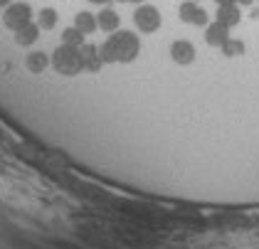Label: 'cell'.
Segmentation results:
<instances>
[{"instance_id": "11", "label": "cell", "mask_w": 259, "mask_h": 249, "mask_svg": "<svg viewBox=\"0 0 259 249\" xmlns=\"http://www.w3.org/2000/svg\"><path fill=\"white\" fill-rule=\"evenodd\" d=\"M218 20L222 25H227V27H235V25H239V20H242V10H239L235 3H232V5H220Z\"/></svg>"}, {"instance_id": "21", "label": "cell", "mask_w": 259, "mask_h": 249, "mask_svg": "<svg viewBox=\"0 0 259 249\" xmlns=\"http://www.w3.org/2000/svg\"><path fill=\"white\" fill-rule=\"evenodd\" d=\"M121 3H143V0H121Z\"/></svg>"}, {"instance_id": "15", "label": "cell", "mask_w": 259, "mask_h": 249, "mask_svg": "<svg viewBox=\"0 0 259 249\" xmlns=\"http://www.w3.org/2000/svg\"><path fill=\"white\" fill-rule=\"evenodd\" d=\"M60 37H62V45H74V47H81V45H84V32L77 30V27H67Z\"/></svg>"}, {"instance_id": "17", "label": "cell", "mask_w": 259, "mask_h": 249, "mask_svg": "<svg viewBox=\"0 0 259 249\" xmlns=\"http://www.w3.org/2000/svg\"><path fill=\"white\" fill-rule=\"evenodd\" d=\"M239 5H244V8H249V5H252V3H254V0H237Z\"/></svg>"}, {"instance_id": "14", "label": "cell", "mask_w": 259, "mask_h": 249, "mask_svg": "<svg viewBox=\"0 0 259 249\" xmlns=\"http://www.w3.org/2000/svg\"><path fill=\"white\" fill-rule=\"evenodd\" d=\"M57 20L60 18H57V13H55L52 8H42L40 13H37V22H35V25H37L40 30H55Z\"/></svg>"}, {"instance_id": "12", "label": "cell", "mask_w": 259, "mask_h": 249, "mask_svg": "<svg viewBox=\"0 0 259 249\" xmlns=\"http://www.w3.org/2000/svg\"><path fill=\"white\" fill-rule=\"evenodd\" d=\"M97 22H99V27L104 32H114V30H119V15H116V10H111V8H106V10H101L99 15H97Z\"/></svg>"}, {"instance_id": "4", "label": "cell", "mask_w": 259, "mask_h": 249, "mask_svg": "<svg viewBox=\"0 0 259 249\" xmlns=\"http://www.w3.org/2000/svg\"><path fill=\"white\" fill-rule=\"evenodd\" d=\"M134 25L139 27L141 32H156L160 27V13L158 8H153V5H141L136 8V13H134Z\"/></svg>"}, {"instance_id": "16", "label": "cell", "mask_w": 259, "mask_h": 249, "mask_svg": "<svg viewBox=\"0 0 259 249\" xmlns=\"http://www.w3.org/2000/svg\"><path fill=\"white\" fill-rule=\"evenodd\" d=\"M220 50H222V55H225V57H239V55H244V42H242V39L230 37L222 47H220Z\"/></svg>"}, {"instance_id": "8", "label": "cell", "mask_w": 259, "mask_h": 249, "mask_svg": "<svg viewBox=\"0 0 259 249\" xmlns=\"http://www.w3.org/2000/svg\"><path fill=\"white\" fill-rule=\"evenodd\" d=\"M81 55H84V69H87L89 74H99L101 67H104L99 47H97V45H81Z\"/></svg>"}, {"instance_id": "3", "label": "cell", "mask_w": 259, "mask_h": 249, "mask_svg": "<svg viewBox=\"0 0 259 249\" xmlns=\"http://www.w3.org/2000/svg\"><path fill=\"white\" fill-rule=\"evenodd\" d=\"M32 5L25 3V0H15L10 3L8 8H3V25L10 30V32H18L20 27L32 22Z\"/></svg>"}, {"instance_id": "22", "label": "cell", "mask_w": 259, "mask_h": 249, "mask_svg": "<svg viewBox=\"0 0 259 249\" xmlns=\"http://www.w3.org/2000/svg\"><path fill=\"white\" fill-rule=\"evenodd\" d=\"M195 3H198V0H195Z\"/></svg>"}, {"instance_id": "9", "label": "cell", "mask_w": 259, "mask_h": 249, "mask_svg": "<svg viewBox=\"0 0 259 249\" xmlns=\"http://www.w3.org/2000/svg\"><path fill=\"white\" fill-rule=\"evenodd\" d=\"M40 27L35 25V22H30V25H25V27H20L18 32H13V39H15V45L18 47H32L37 39H40Z\"/></svg>"}, {"instance_id": "2", "label": "cell", "mask_w": 259, "mask_h": 249, "mask_svg": "<svg viewBox=\"0 0 259 249\" xmlns=\"http://www.w3.org/2000/svg\"><path fill=\"white\" fill-rule=\"evenodd\" d=\"M50 64L62 77H77V74H81V69H84L81 47H74V45H60V47H55V52L50 57Z\"/></svg>"}, {"instance_id": "18", "label": "cell", "mask_w": 259, "mask_h": 249, "mask_svg": "<svg viewBox=\"0 0 259 249\" xmlns=\"http://www.w3.org/2000/svg\"><path fill=\"white\" fill-rule=\"evenodd\" d=\"M87 3H94V5H106L109 0H87Z\"/></svg>"}, {"instance_id": "19", "label": "cell", "mask_w": 259, "mask_h": 249, "mask_svg": "<svg viewBox=\"0 0 259 249\" xmlns=\"http://www.w3.org/2000/svg\"><path fill=\"white\" fill-rule=\"evenodd\" d=\"M232 3H237V0H218V5H232Z\"/></svg>"}, {"instance_id": "10", "label": "cell", "mask_w": 259, "mask_h": 249, "mask_svg": "<svg viewBox=\"0 0 259 249\" xmlns=\"http://www.w3.org/2000/svg\"><path fill=\"white\" fill-rule=\"evenodd\" d=\"M47 67H50V57H47L45 52H40V50L25 55V69H27L30 74H42Z\"/></svg>"}, {"instance_id": "13", "label": "cell", "mask_w": 259, "mask_h": 249, "mask_svg": "<svg viewBox=\"0 0 259 249\" xmlns=\"http://www.w3.org/2000/svg\"><path fill=\"white\" fill-rule=\"evenodd\" d=\"M74 27L81 30L84 35H89V32H94V30L99 27V22H97V18H94L92 13H77V15H74Z\"/></svg>"}, {"instance_id": "7", "label": "cell", "mask_w": 259, "mask_h": 249, "mask_svg": "<svg viewBox=\"0 0 259 249\" xmlns=\"http://www.w3.org/2000/svg\"><path fill=\"white\" fill-rule=\"evenodd\" d=\"M227 39H230V27L222 25L220 20L205 25V42H207L210 47H222Z\"/></svg>"}, {"instance_id": "20", "label": "cell", "mask_w": 259, "mask_h": 249, "mask_svg": "<svg viewBox=\"0 0 259 249\" xmlns=\"http://www.w3.org/2000/svg\"><path fill=\"white\" fill-rule=\"evenodd\" d=\"M10 3H13V0H0V8H8Z\"/></svg>"}, {"instance_id": "6", "label": "cell", "mask_w": 259, "mask_h": 249, "mask_svg": "<svg viewBox=\"0 0 259 249\" xmlns=\"http://www.w3.org/2000/svg\"><path fill=\"white\" fill-rule=\"evenodd\" d=\"M168 52H170V59L180 67H188V64L195 62V45L190 39H176Z\"/></svg>"}, {"instance_id": "5", "label": "cell", "mask_w": 259, "mask_h": 249, "mask_svg": "<svg viewBox=\"0 0 259 249\" xmlns=\"http://www.w3.org/2000/svg\"><path fill=\"white\" fill-rule=\"evenodd\" d=\"M178 15L183 22H188V25H195V27H205L207 22H210V15L200 8L195 0H185V3H180L178 8Z\"/></svg>"}, {"instance_id": "1", "label": "cell", "mask_w": 259, "mask_h": 249, "mask_svg": "<svg viewBox=\"0 0 259 249\" xmlns=\"http://www.w3.org/2000/svg\"><path fill=\"white\" fill-rule=\"evenodd\" d=\"M99 50L104 64H128L139 57L141 39L139 35H134L128 30H114Z\"/></svg>"}]
</instances>
